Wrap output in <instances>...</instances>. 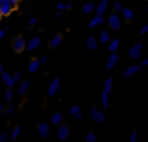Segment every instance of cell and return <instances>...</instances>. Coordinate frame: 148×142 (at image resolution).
I'll return each instance as SVG.
<instances>
[{
  "label": "cell",
  "instance_id": "obj_1",
  "mask_svg": "<svg viewBox=\"0 0 148 142\" xmlns=\"http://www.w3.org/2000/svg\"><path fill=\"white\" fill-rule=\"evenodd\" d=\"M37 132H38V136L41 139H47L51 134V127L47 123L41 122L37 126Z\"/></svg>",
  "mask_w": 148,
  "mask_h": 142
},
{
  "label": "cell",
  "instance_id": "obj_2",
  "mask_svg": "<svg viewBox=\"0 0 148 142\" xmlns=\"http://www.w3.org/2000/svg\"><path fill=\"white\" fill-rule=\"evenodd\" d=\"M142 49H143V43H139L137 45H133L132 47L129 51V57H130L132 60H138L139 58L141 57V53H142Z\"/></svg>",
  "mask_w": 148,
  "mask_h": 142
},
{
  "label": "cell",
  "instance_id": "obj_3",
  "mask_svg": "<svg viewBox=\"0 0 148 142\" xmlns=\"http://www.w3.org/2000/svg\"><path fill=\"white\" fill-rule=\"evenodd\" d=\"M26 45H27V43H26L25 38H24L22 35H19V36L16 37L15 40H14L13 49L16 53H21L24 49H26Z\"/></svg>",
  "mask_w": 148,
  "mask_h": 142
},
{
  "label": "cell",
  "instance_id": "obj_4",
  "mask_svg": "<svg viewBox=\"0 0 148 142\" xmlns=\"http://www.w3.org/2000/svg\"><path fill=\"white\" fill-rule=\"evenodd\" d=\"M108 24H109L110 28L112 30H118L121 27V20L119 18V16L117 15V13H113L109 16L108 18Z\"/></svg>",
  "mask_w": 148,
  "mask_h": 142
},
{
  "label": "cell",
  "instance_id": "obj_5",
  "mask_svg": "<svg viewBox=\"0 0 148 142\" xmlns=\"http://www.w3.org/2000/svg\"><path fill=\"white\" fill-rule=\"evenodd\" d=\"M90 115H91V118L97 123H103L106 119L105 114L102 111H100L99 109H97V108H91Z\"/></svg>",
  "mask_w": 148,
  "mask_h": 142
},
{
  "label": "cell",
  "instance_id": "obj_6",
  "mask_svg": "<svg viewBox=\"0 0 148 142\" xmlns=\"http://www.w3.org/2000/svg\"><path fill=\"white\" fill-rule=\"evenodd\" d=\"M13 6L10 4L9 0H4L2 5L0 6V15L1 16H7L10 14V12L13 9Z\"/></svg>",
  "mask_w": 148,
  "mask_h": 142
},
{
  "label": "cell",
  "instance_id": "obj_7",
  "mask_svg": "<svg viewBox=\"0 0 148 142\" xmlns=\"http://www.w3.org/2000/svg\"><path fill=\"white\" fill-rule=\"evenodd\" d=\"M41 43V38L39 36H34L32 38H30L27 41V45H26V49L28 51H34L35 49L38 47V45H40Z\"/></svg>",
  "mask_w": 148,
  "mask_h": 142
},
{
  "label": "cell",
  "instance_id": "obj_8",
  "mask_svg": "<svg viewBox=\"0 0 148 142\" xmlns=\"http://www.w3.org/2000/svg\"><path fill=\"white\" fill-rule=\"evenodd\" d=\"M69 134H70V128H69L68 125H62L58 129L57 136L59 138V140H64V139L68 138Z\"/></svg>",
  "mask_w": 148,
  "mask_h": 142
},
{
  "label": "cell",
  "instance_id": "obj_9",
  "mask_svg": "<svg viewBox=\"0 0 148 142\" xmlns=\"http://www.w3.org/2000/svg\"><path fill=\"white\" fill-rule=\"evenodd\" d=\"M110 91H111V88H107L104 87V90L102 92V105H103L104 109L107 110L109 108V95H110Z\"/></svg>",
  "mask_w": 148,
  "mask_h": 142
},
{
  "label": "cell",
  "instance_id": "obj_10",
  "mask_svg": "<svg viewBox=\"0 0 148 142\" xmlns=\"http://www.w3.org/2000/svg\"><path fill=\"white\" fill-rule=\"evenodd\" d=\"M118 62V55L116 53H112L110 55V57L107 58V62H106L105 68L106 70H112V69L115 67V64Z\"/></svg>",
  "mask_w": 148,
  "mask_h": 142
},
{
  "label": "cell",
  "instance_id": "obj_11",
  "mask_svg": "<svg viewBox=\"0 0 148 142\" xmlns=\"http://www.w3.org/2000/svg\"><path fill=\"white\" fill-rule=\"evenodd\" d=\"M109 0H102L99 5L96 6V15H103L108 9Z\"/></svg>",
  "mask_w": 148,
  "mask_h": 142
},
{
  "label": "cell",
  "instance_id": "obj_12",
  "mask_svg": "<svg viewBox=\"0 0 148 142\" xmlns=\"http://www.w3.org/2000/svg\"><path fill=\"white\" fill-rule=\"evenodd\" d=\"M142 67H139V66H131L129 67L128 69H126V70L123 72V78H130L131 76H133L134 74H136L137 72H140L141 70H142Z\"/></svg>",
  "mask_w": 148,
  "mask_h": 142
},
{
  "label": "cell",
  "instance_id": "obj_13",
  "mask_svg": "<svg viewBox=\"0 0 148 142\" xmlns=\"http://www.w3.org/2000/svg\"><path fill=\"white\" fill-rule=\"evenodd\" d=\"M60 86V79H58V78L53 79V82L51 83V86H49V91H47V95H49V96L55 95V94L58 92V90H59Z\"/></svg>",
  "mask_w": 148,
  "mask_h": 142
},
{
  "label": "cell",
  "instance_id": "obj_14",
  "mask_svg": "<svg viewBox=\"0 0 148 142\" xmlns=\"http://www.w3.org/2000/svg\"><path fill=\"white\" fill-rule=\"evenodd\" d=\"M105 22V19H104L103 15H96L95 17H93L90 21L88 27L89 28H94L96 26H99L101 24H103Z\"/></svg>",
  "mask_w": 148,
  "mask_h": 142
},
{
  "label": "cell",
  "instance_id": "obj_15",
  "mask_svg": "<svg viewBox=\"0 0 148 142\" xmlns=\"http://www.w3.org/2000/svg\"><path fill=\"white\" fill-rule=\"evenodd\" d=\"M71 115H72L73 117H74V119L76 121H81L83 118V112L82 110H81V108L79 107V106L75 105L72 107V109H71Z\"/></svg>",
  "mask_w": 148,
  "mask_h": 142
},
{
  "label": "cell",
  "instance_id": "obj_16",
  "mask_svg": "<svg viewBox=\"0 0 148 142\" xmlns=\"http://www.w3.org/2000/svg\"><path fill=\"white\" fill-rule=\"evenodd\" d=\"M85 45L86 47L89 49V51H95L96 49L98 47V43L96 40V38L94 36H89L88 38L86 39V43H85Z\"/></svg>",
  "mask_w": 148,
  "mask_h": 142
},
{
  "label": "cell",
  "instance_id": "obj_17",
  "mask_svg": "<svg viewBox=\"0 0 148 142\" xmlns=\"http://www.w3.org/2000/svg\"><path fill=\"white\" fill-rule=\"evenodd\" d=\"M29 86H30L29 81L23 80L19 84V86H18V90H17L18 94H19V95H23V94H25L26 92L28 91V89H29Z\"/></svg>",
  "mask_w": 148,
  "mask_h": 142
},
{
  "label": "cell",
  "instance_id": "obj_18",
  "mask_svg": "<svg viewBox=\"0 0 148 142\" xmlns=\"http://www.w3.org/2000/svg\"><path fill=\"white\" fill-rule=\"evenodd\" d=\"M96 10V5L91 1H88L83 5L82 7V12L85 14H88V13H91L92 11Z\"/></svg>",
  "mask_w": 148,
  "mask_h": 142
},
{
  "label": "cell",
  "instance_id": "obj_19",
  "mask_svg": "<svg viewBox=\"0 0 148 142\" xmlns=\"http://www.w3.org/2000/svg\"><path fill=\"white\" fill-rule=\"evenodd\" d=\"M40 64H41L40 60H36V58H32L31 62H29V64H28V71H29V73H35L38 70Z\"/></svg>",
  "mask_w": 148,
  "mask_h": 142
},
{
  "label": "cell",
  "instance_id": "obj_20",
  "mask_svg": "<svg viewBox=\"0 0 148 142\" xmlns=\"http://www.w3.org/2000/svg\"><path fill=\"white\" fill-rule=\"evenodd\" d=\"M119 45H120V41H119V39L118 38H114L113 40L109 43V45H108V51H109L111 54L112 53H116V51H117V49H119Z\"/></svg>",
  "mask_w": 148,
  "mask_h": 142
},
{
  "label": "cell",
  "instance_id": "obj_21",
  "mask_svg": "<svg viewBox=\"0 0 148 142\" xmlns=\"http://www.w3.org/2000/svg\"><path fill=\"white\" fill-rule=\"evenodd\" d=\"M62 36L60 34H57L53 38L51 39L49 41V47L51 49H55V47H58L59 45L62 43Z\"/></svg>",
  "mask_w": 148,
  "mask_h": 142
},
{
  "label": "cell",
  "instance_id": "obj_22",
  "mask_svg": "<svg viewBox=\"0 0 148 142\" xmlns=\"http://www.w3.org/2000/svg\"><path fill=\"white\" fill-rule=\"evenodd\" d=\"M99 40L101 43H107L110 41V32L109 30H103L101 31V33H100L99 35Z\"/></svg>",
  "mask_w": 148,
  "mask_h": 142
},
{
  "label": "cell",
  "instance_id": "obj_23",
  "mask_svg": "<svg viewBox=\"0 0 148 142\" xmlns=\"http://www.w3.org/2000/svg\"><path fill=\"white\" fill-rule=\"evenodd\" d=\"M122 15L123 17L125 18L126 20H131L134 16V11L130 8H123L122 9Z\"/></svg>",
  "mask_w": 148,
  "mask_h": 142
},
{
  "label": "cell",
  "instance_id": "obj_24",
  "mask_svg": "<svg viewBox=\"0 0 148 142\" xmlns=\"http://www.w3.org/2000/svg\"><path fill=\"white\" fill-rule=\"evenodd\" d=\"M62 118H64L62 113L58 112V113H56L55 115H53V116H51V123H53V125H60V123H62Z\"/></svg>",
  "mask_w": 148,
  "mask_h": 142
},
{
  "label": "cell",
  "instance_id": "obj_25",
  "mask_svg": "<svg viewBox=\"0 0 148 142\" xmlns=\"http://www.w3.org/2000/svg\"><path fill=\"white\" fill-rule=\"evenodd\" d=\"M12 98H13V91L11 90V88H8L4 93V99L6 102H11Z\"/></svg>",
  "mask_w": 148,
  "mask_h": 142
},
{
  "label": "cell",
  "instance_id": "obj_26",
  "mask_svg": "<svg viewBox=\"0 0 148 142\" xmlns=\"http://www.w3.org/2000/svg\"><path fill=\"white\" fill-rule=\"evenodd\" d=\"M20 131H21V127L20 126H16L15 128L12 130V132H11V139L12 140H15V139L17 138L18 135L20 134Z\"/></svg>",
  "mask_w": 148,
  "mask_h": 142
},
{
  "label": "cell",
  "instance_id": "obj_27",
  "mask_svg": "<svg viewBox=\"0 0 148 142\" xmlns=\"http://www.w3.org/2000/svg\"><path fill=\"white\" fill-rule=\"evenodd\" d=\"M97 140V136L93 132H90L86 135V141L87 142H95Z\"/></svg>",
  "mask_w": 148,
  "mask_h": 142
},
{
  "label": "cell",
  "instance_id": "obj_28",
  "mask_svg": "<svg viewBox=\"0 0 148 142\" xmlns=\"http://www.w3.org/2000/svg\"><path fill=\"white\" fill-rule=\"evenodd\" d=\"M122 9H123V7H122V5H121L120 2H116V3L114 4L113 10H114L115 13H119V12H121L122 11Z\"/></svg>",
  "mask_w": 148,
  "mask_h": 142
},
{
  "label": "cell",
  "instance_id": "obj_29",
  "mask_svg": "<svg viewBox=\"0 0 148 142\" xmlns=\"http://www.w3.org/2000/svg\"><path fill=\"white\" fill-rule=\"evenodd\" d=\"M10 78H12V77H11V75H10L8 72H3L1 74V79H2V81H3L4 83L7 82V81L9 80Z\"/></svg>",
  "mask_w": 148,
  "mask_h": 142
},
{
  "label": "cell",
  "instance_id": "obj_30",
  "mask_svg": "<svg viewBox=\"0 0 148 142\" xmlns=\"http://www.w3.org/2000/svg\"><path fill=\"white\" fill-rule=\"evenodd\" d=\"M9 137H8V134L5 132H0V142H7Z\"/></svg>",
  "mask_w": 148,
  "mask_h": 142
},
{
  "label": "cell",
  "instance_id": "obj_31",
  "mask_svg": "<svg viewBox=\"0 0 148 142\" xmlns=\"http://www.w3.org/2000/svg\"><path fill=\"white\" fill-rule=\"evenodd\" d=\"M137 138H138V132L135 130V131H133V132L131 133L130 142H137Z\"/></svg>",
  "mask_w": 148,
  "mask_h": 142
},
{
  "label": "cell",
  "instance_id": "obj_32",
  "mask_svg": "<svg viewBox=\"0 0 148 142\" xmlns=\"http://www.w3.org/2000/svg\"><path fill=\"white\" fill-rule=\"evenodd\" d=\"M12 78L15 80V82H19L21 80V73L20 72H14V74L12 75Z\"/></svg>",
  "mask_w": 148,
  "mask_h": 142
},
{
  "label": "cell",
  "instance_id": "obj_33",
  "mask_svg": "<svg viewBox=\"0 0 148 142\" xmlns=\"http://www.w3.org/2000/svg\"><path fill=\"white\" fill-rule=\"evenodd\" d=\"M113 86V79L109 78L104 82V87H107V88H112Z\"/></svg>",
  "mask_w": 148,
  "mask_h": 142
},
{
  "label": "cell",
  "instance_id": "obj_34",
  "mask_svg": "<svg viewBox=\"0 0 148 142\" xmlns=\"http://www.w3.org/2000/svg\"><path fill=\"white\" fill-rule=\"evenodd\" d=\"M15 83H16V82H15V80H14L13 78H10L9 80H8L7 82L5 83V85L7 86L8 88H12V87L14 86V84H15Z\"/></svg>",
  "mask_w": 148,
  "mask_h": 142
},
{
  "label": "cell",
  "instance_id": "obj_35",
  "mask_svg": "<svg viewBox=\"0 0 148 142\" xmlns=\"http://www.w3.org/2000/svg\"><path fill=\"white\" fill-rule=\"evenodd\" d=\"M37 23V18L36 17H31L29 20H28V24L29 25H35V24Z\"/></svg>",
  "mask_w": 148,
  "mask_h": 142
},
{
  "label": "cell",
  "instance_id": "obj_36",
  "mask_svg": "<svg viewBox=\"0 0 148 142\" xmlns=\"http://www.w3.org/2000/svg\"><path fill=\"white\" fill-rule=\"evenodd\" d=\"M147 32H148V23L145 24V25L140 29V32L139 33H140V34H145V33H147Z\"/></svg>",
  "mask_w": 148,
  "mask_h": 142
},
{
  "label": "cell",
  "instance_id": "obj_37",
  "mask_svg": "<svg viewBox=\"0 0 148 142\" xmlns=\"http://www.w3.org/2000/svg\"><path fill=\"white\" fill-rule=\"evenodd\" d=\"M14 110H15V107H14V105H10L9 107L7 108V112L9 115H12L14 113Z\"/></svg>",
  "mask_w": 148,
  "mask_h": 142
},
{
  "label": "cell",
  "instance_id": "obj_38",
  "mask_svg": "<svg viewBox=\"0 0 148 142\" xmlns=\"http://www.w3.org/2000/svg\"><path fill=\"white\" fill-rule=\"evenodd\" d=\"M64 7H66V4H64V2H59V3L57 4V8L59 10H64Z\"/></svg>",
  "mask_w": 148,
  "mask_h": 142
},
{
  "label": "cell",
  "instance_id": "obj_39",
  "mask_svg": "<svg viewBox=\"0 0 148 142\" xmlns=\"http://www.w3.org/2000/svg\"><path fill=\"white\" fill-rule=\"evenodd\" d=\"M40 64H47V60H49V57L47 56H43V57H41L40 58Z\"/></svg>",
  "mask_w": 148,
  "mask_h": 142
},
{
  "label": "cell",
  "instance_id": "obj_40",
  "mask_svg": "<svg viewBox=\"0 0 148 142\" xmlns=\"http://www.w3.org/2000/svg\"><path fill=\"white\" fill-rule=\"evenodd\" d=\"M64 15V11L62 10H60L58 13H56V15H55V17L56 18H60V17H62V16Z\"/></svg>",
  "mask_w": 148,
  "mask_h": 142
},
{
  "label": "cell",
  "instance_id": "obj_41",
  "mask_svg": "<svg viewBox=\"0 0 148 142\" xmlns=\"http://www.w3.org/2000/svg\"><path fill=\"white\" fill-rule=\"evenodd\" d=\"M148 66V58H145L141 62V67H147Z\"/></svg>",
  "mask_w": 148,
  "mask_h": 142
},
{
  "label": "cell",
  "instance_id": "obj_42",
  "mask_svg": "<svg viewBox=\"0 0 148 142\" xmlns=\"http://www.w3.org/2000/svg\"><path fill=\"white\" fill-rule=\"evenodd\" d=\"M5 33L6 32H5V30H4V29H0V40H1V39H3Z\"/></svg>",
  "mask_w": 148,
  "mask_h": 142
},
{
  "label": "cell",
  "instance_id": "obj_43",
  "mask_svg": "<svg viewBox=\"0 0 148 142\" xmlns=\"http://www.w3.org/2000/svg\"><path fill=\"white\" fill-rule=\"evenodd\" d=\"M9 2H10V4L13 6V7H15V6L17 5V3H18V0H9Z\"/></svg>",
  "mask_w": 148,
  "mask_h": 142
},
{
  "label": "cell",
  "instance_id": "obj_44",
  "mask_svg": "<svg viewBox=\"0 0 148 142\" xmlns=\"http://www.w3.org/2000/svg\"><path fill=\"white\" fill-rule=\"evenodd\" d=\"M6 114H8V112H7V109H2L1 111H0V116H5Z\"/></svg>",
  "mask_w": 148,
  "mask_h": 142
},
{
  "label": "cell",
  "instance_id": "obj_45",
  "mask_svg": "<svg viewBox=\"0 0 148 142\" xmlns=\"http://www.w3.org/2000/svg\"><path fill=\"white\" fill-rule=\"evenodd\" d=\"M72 7H73V3H68V4H66V7H64V9L66 10H70V9H72Z\"/></svg>",
  "mask_w": 148,
  "mask_h": 142
},
{
  "label": "cell",
  "instance_id": "obj_46",
  "mask_svg": "<svg viewBox=\"0 0 148 142\" xmlns=\"http://www.w3.org/2000/svg\"><path fill=\"white\" fill-rule=\"evenodd\" d=\"M3 72H4V68H3V66H2L1 62H0V75H1Z\"/></svg>",
  "mask_w": 148,
  "mask_h": 142
},
{
  "label": "cell",
  "instance_id": "obj_47",
  "mask_svg": "<svg viewBox=\"0 0 148 142\" xmlns=\"http://www.w3.org/2000/svg\"><path fill=\"white\" fill-rule=\"evenodd\" d=\"M4 30H5V32H8V31H9V26L5 25V27H4Z\"/></svg>",
  "mask_w": 148,
  "mask_h": 142
},
{
  "label": "cell",
  "instance_id": "obj_48",
  "mask_svg": "<svg viewBox=\"0 0 148 142\" xmlns=\"http://www.w3.org/2000/svg\"><path fill=\"white\" fill-rule=\"evenodd\" d=\"M24 29H25V31H29L30 29H31V25H29V26H26V27L24 28Z\"/></svg>",
  "mask_w": 148,
  "mask_h": 142
},
{
  "label": "cell",
  "instance_id": "obj_49",
  "mask_svg": "<svg viewBox=\"0 0 148 142\" xmlns=\"http://www.w3.org/2000/svg\"><path fill=\"white\" fill-rule=\"evenodd\" d=\"M2 109H4V106L3 105H2V104L1 103H0V111H1V110Z\"/></svg>",
  "mask_w": 148,
  "mask_h": 142
},
{
  "label": "cell",
  "instance_id": "obj_50",
  "mask_svg": "<svg viewBox=\"0 0 148 142\" xmlns=\"http://www.w3.org/2000/svg\"><path fill=\"white\" fill-rule=\"evenodd\" d=\"M3 2H4V0H0V6L2 5V3H3Z\"/></svg>",
  "mask_w": 148,
  "mask_h": 142
},
{
  "label": "cell",
  "instance_id": "obj_51",
  "mask_svg": "<svg viewBox=\"0 0 148 142\" xmlns=\"http://www.w3.org/2000/svg\"><path fill=\"white\" fill-rule=\"evenodd\" d=\"M31 13V12L29 11V10H27V11H26V14H30Z\"/></svg>",
  "mask_w": 148,
  "mask_h": 142
},
{
  "label": "cell",
  "instance_id": "obj_52",
  "mask_svg": "<svg viewBox=\"0 0 148 142\" xmlns=\"http://www.w3.org/2000/svg\"><path fill=\"white\" fill-rule=\"evenodd\" d=\"M147 10H148V4H147Z\"/></svg>",
  "mask_w": 148,
  "mask_h": 142
}]
</instances>
